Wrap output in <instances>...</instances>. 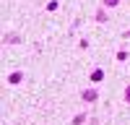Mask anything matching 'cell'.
<instances>
[{
  "label": "cell",
  "instance_id": "6da1fadb",
  "mask_svg": "<svg viewBox=\"0 0 130 125\" xmlns=\"http://www.w3.org/2000/svg\"><path fill=\"white\" fill-rule=\"evenodd\" d=\"M83 99H86V102H94V99H99V91H96V89H89V91H83Z\"/></svg>",
  "mask_w": 130,
  "mask_h": 125
},
{
  "label": "cell",
  "instance_id": "7a4b0ae2",
  "mask_svg": "<svg viewBox=\"0 0 130 125\" xmlns=\"http://www.w3.org/2000/svg\"><path fill=\"white\" fill-rule=\"evenodd\" d=\"M102 78H104V70H94L91 73V81H102Z\"/></svg>",
  "mask_w": 130,
  "mask_h": 125
},
{
  "label": "cell",
  "instance_id": "3957f363",
  "mask_svg": "<svg viewBox=\"0 0 130 125\" xmlns=\"http://www.w3.org/2000/svg\"><path fill=\"white\" fill-rule=\"evenodd\" d=\"M8 81H10V83H18V81H21V73H13V76H10Z\"/></svg>",
  "mask_w": 130,
  "mask_h": 125
},
{
  "label": "cell",
  "instance_id": "277c9868",
  "mask_svg": "<svg viewBox=\"0 0 130 125\" xmlns=\"http://www.w3.org/2000/svg\"><path fill=\"white\" fill-rule=\"evenodd\" d=\"M104 3H107V5H109V8H115L117 3H120V0H104Z\"/></svg>",
  "mask_w": 130,
  "mask_h": 125
},
{
  "label": "cell",
  "instance_id": "5b68a950",
  "mask_svg": "<svg viewBox=\"0 0 130 125\" xmlns=\"http://www.w3.org/2000/svg\"><path fill=\"white\" fill-rule=\"evenodd\" d=\"M125 99H127V102H130V89H127V91H125Z\"/></svg>",
  "mask_w": 130,
  "mask_h": 125
}]
</instances>
